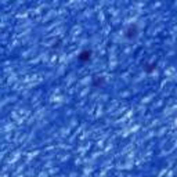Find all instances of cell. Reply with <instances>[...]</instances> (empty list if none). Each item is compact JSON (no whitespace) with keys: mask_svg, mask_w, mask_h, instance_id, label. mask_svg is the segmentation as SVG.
<instances>
[{"mask_svg":"<svg viewBox=\"0 0 177 177\" xmlns=\"http://www.w3.org/2000/svg\"><path fill=\"white\" fill-rule=\"evenodd\" d=\"M90 57H91V51H90V50H83L81 54L78 55V60L81 62H86L90 60Z\"/></svg>","mask_w":177,"mask_h":177,"instance_id":"6da1fadb","label":"cell"}]
</instances>
